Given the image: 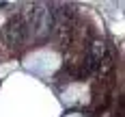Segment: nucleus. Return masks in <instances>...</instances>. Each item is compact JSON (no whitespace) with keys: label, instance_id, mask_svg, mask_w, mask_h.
<instances>
[{"label":"nucleus","instance_id":"1","mask_svg":"<svg viewBox=\"0 0 125 117\" xmlns=\"http://www.w3.org/2000/svg\"><path fill=\"white\" fill-rule=\"evenodd\" d=\"M26 28H28V24H24L22 17H13L11 22L4 26V37L9 41V46H20L24 41L26 39Z\"/></svg>","mask_w":125,"mask_h":117}]
</instances>
